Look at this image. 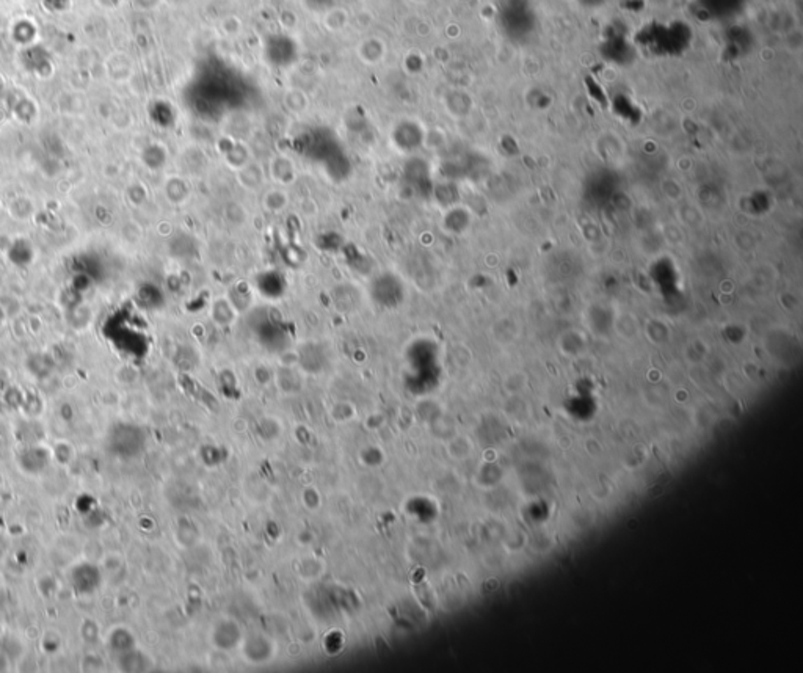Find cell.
Here are the masks:
<instances>
[{
	"label": "cell",
	"mask_w": 803,
	"mask_h": 673,
	"mask_svg": "<svg viewBox=\"0 0 803 673\" xmlns=\"http://www.w3.org/2000/svg\"><path fill=\"white\" fill-rule=\"evenodd\" d=\"M264 206L270 212H280L287 206V195L282 190H270L264 196Z\"/></svg>",
	"instance_id": "obj_3"
},
{
	"label": "cell",
	"mask_w": 803,
	"mask_h": 673,
	"mask_svg": "<svg viewBox=\"0 0 803 673\" xmlns=\"http://www.w3.org/2000/svg\"><path fill=\"white\" fill-rule=\"evenodd\" d=\"M270 175L281 185L291 184L295 179V166L287 157H276L270 165Z\"/></svg>",
	"instance_id": "obj_1"
},
{
	"label": "cell",
	"mask_w": 803,
	"mask_h": 673,
	"mask_svg": "<svg viewBox=\"0 0 803 673\" xmlns=\"http://www.w3.org/2000/svg\"><path fill=\"white\" fill-rule=\"evenodd\" d=\"M82 634H83V637L92 642V640L98 637V628H96L92 621H87V623L83 625V628H82Z\"/></svg>",
	"instance_id": "obj_4"
},
{
	"label": "cell",
	"mask_w": 803,
	"mask_h": 673,
	"mask_svg": "<svg viewBox=\"0 0 803 673\" xmlns=\"http://www.w3.org/2000/svg\"><path fill=\"white\" fill-rule=\"evenodd\" d=\"M239 179L243 187L248 190H256L258 187H261L262 182H264V173L259 168H256L254 165L247 164L239 170Z\"/></svg>",
	"instance_id": "obj_2"
},
{
	"label": "cell",
	"mask_w": 803,
	"mask_h": 673,
	"mask_svg": "<svg viewBox=\"0 0 803 673\" xmlns=\"http://www.w3.org/2000/svg\"><path fill=\"white\" fill-rule=\"evenodd\" d=\"M5 549H6V544H5V538L0 535V559H2L3 554H5Z\"/></svg>",
	"instance_id": "obj_5"
}]
</instances>
